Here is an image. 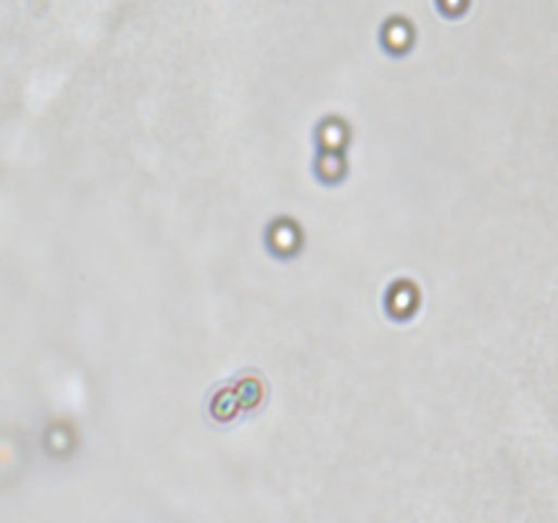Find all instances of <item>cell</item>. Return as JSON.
Here are the masks:
<instances>
[{
	"label": "cell",
	"instance_id": "6da1fadb",
	"mask_svg": "<svg viewBox=\"0 0 558 523\" xmlns=\"http://www.w3.org/2000/svg\"><path fill=\"white\" fill-rule=\"evenodd\" d=\"M27 441L16 428H0V479H16L27 466Z\"/></svg>",
	"mask_w": 558,
	"mask_h": 523
},
{
	"label": "cell",
	"instance_id": "7a4b0ae2",
	"mask_svg": "<svg viewBox=\"0 0 558 523\" xmlns=\"http://www.w3.org/2000/svg\"><path fill=\"white\" fill-rule=\"evenodd\" d=\"M76 447V430L65 419H52L44 428V450L52 458H69Z\"/></svg>",
	"mask_w": 558,
	"mask_h": 523
}]
</instances>
